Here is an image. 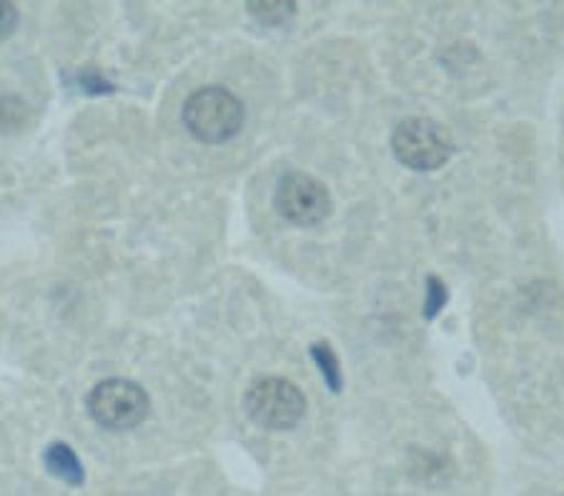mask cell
<instances>
[{"mask_svg":"<svg viewBox=\"0 0 564 496\" xmlns=\"http://www.w3.org/2000/svg\"><path fill=\"white\" fill-rule=\"evenodd\" d=\"M247 11L263 25H281L294 18L296 5L291 0H251Z\"/></svg>","mask_w":564,"mask_h":496,"instance_id":"8","label":"cell"},{"mask_svg":"<svg viewBox=\"0 0 564 496\" xmlns=\"http://www.w3.org/2000/svg\"><path fill=\"white\" fill-rule=\"evenodd\" d=\"M274 206L281 219L308 229V225L329 219L334 201L329 188L322 180L302 174V170H291V174L279 178Z\"/></svg>","mask_w":564,"mask_h":496,"instance_id":"5","label":"cell"},{"mask_svg":"<svg viewBox=\"0 0 564 496\" xmlns=\"http://www.w3.org/2000/svg\"><path fill=\"white\" fill-rule=\"evenodd\" d=\"M43 464L53 476H56V480L66 482L68 486H80L86 480L84 466H80V459L76 456V451H73L68 444H63V441H56V444H51L43 451Z\"/></svg>","mask_w":564,"mask_h":496,"instance_id":"6","label":"cell"},{"mask_svg":"<svg viewBox=\"0 0 564 496\" xmlns=\"http://www.w3.org/2000/svg\"><path fill=\"white\" fill-rule=\"evenodd\" d=\"M90 419L111 431L135 429L149 417L151 399L139 384L129 378H106L96 384L86 399Z\"/></svg>","mask_w":564,"mask_h":496,"instance_id":"2","label":"cell"},{"mask_svg":"<svg viewBox=\"0 0 564 496\" xmlns=\"http://www.w3.org/2000/svg\"><path fill=\"white\" fill-rule=\"evenodd\" d=\"M444 301H447V288H444L440 278L432 276L430 286H426V304H424L426 319H434V316L444 309Z\"/></svg>","mask_w":564,"mask_h":496,"instance_id":"10","label":"cell"},{"mask_svg":"<svg viewBox=\"0 0 564 496\" xmlns=\"http://www.w3.org/2000/svg\"><path fill=\"white\" fill-rule=\"evenodd\" d=\"M18 25V8L13 3H0V41L15 31Z\"/></svg>","mask_w":564,"mask_h":496,"instance_id":"11","label":"cell"},{"mask_svg":"<svg viewBox=\"0 0 564 496\" xmlns=\"http://www.w3.org/2000/svg\"><path fill=\"white\" fill-rule=\"evenodd\" d=\"M312 356L316 359L318 372L324 374L326 384L332 386V392H339L341 389V368H339V359H336L332 346L324 344V341H322V344H314Z\"/></svg>","mask_w":564,"mask_h":496,"instance_id":"9","label":"cell"},{"mask_svg":"<svg viewBox=\"0 0 564 496\" xmlns=\"http://www.w3.org/2000/svg\"><path fill=\"white\" fill-rule=\"evenodd\" d=\"M391 148L399 164L412 170L442 168L454 153V141L442 123L432 119H406L391 135Z\"/></svg>","mask_w":564,"mask_h":496,"instance_id":"3","label":"cell"},{"mask_svg":"<svg viewBox=\"0 0 564 496\" xmlns=\"http://www.w3.org/2000/svg\"><path fill=\"white\" fill-rule=\"evenodd\" d=\"M249 417L269 431H289L302 421L306 411L304 394L279 376L259 378L243 396Z\"/></svg>","mask_w":564,"mask_h":496,"instance_id":"4","label":"cell"},{"mask_svg":"<svg viewBox=\"0 0 564 496\" xmlns=\"http://www.w3.org/2000/svg\"><path fill=\"white\" fill-rule=\"evenodd\" d=\"M184 125L198 141L226 143L241 131L243 103L218 86L194 90L184 103Z\"/></svg>","mask_w":564,"mask_h":496,"instance_id":"1","label":"cell"},{"mask_svg":"<svg viewBox=\"0 0 564 496\" xmlns=\"http://www.w3.org/2000/svg\"><path fill=\"white\" fill-rule=\"evenodd\" d=\"M33 111L18 96H0V133H18L31 123Z\"/></svg>","mask_w":564,"mask_h":496,"instance_id":"7","label":"cell"}]
</instances>
